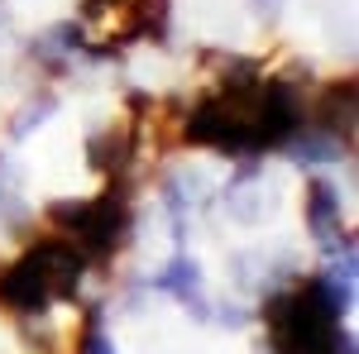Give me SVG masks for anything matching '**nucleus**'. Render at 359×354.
I'll list each match as a JSON object with an SVG mask.
<instances>
[{"mask_svg": "<svg viewBox=\"0 0 359 354\" xmlns=\"http://www.w3.org/2000/svg\"><path fill=\"white\" fill-rule=\"evenodd\" d=\"M306 225H311L316 245L326 249V254H340V249L355 245V240L345 235V220H340V191H335V182H326V177H316V182L306 187Z\"/></svg>", "mask_w": 359, "mask_h": 354, "instance_id": "3", "label": "nucleus"}, {"mask_svg": "<svg viewBox=\"0 0 359 354\" xmlns=\"http://www.w3.org/2000/svg\"><path fill=\"white\" fill-rule=\"evenodd\" d=\"M355 96H359V86L355 77H345V82H331L326 91H321V101L311 106V125L316 130H331L335 139H345L350 149H355Z\"/></svg>", "mask_w": 359, "mask_h": 354, "instance_id": "5", "label": "nucleus"}, {"mask_svg": "<svg viewBox=\"0 0 359 354\" xmlns=\"http://www.w3.org/2000/svg\"><path fill=\"white\" fill-rule=\"evenodd\" d=\"M48 220L72 240V245L86 254V264H106L115 259L130 230H135V211H130V191L120 177H111V187L91 201H53L48 206Z\"/></svg>", "mask_w": 359, "mask_h": 354, "instance_id": "1", "label": "nucleus"}, {"mask_svg": "<svg viewBox=\"0 0 359 354\" xmlns=\"http://www.w3.org/2000/svg\"><path fill=\"white\" fill-rule=\"evenodd\" d=\"M48 306H53V287H48L43 268L34 264V254L25 249L15 264L0 268V311H10V316H43Z\"/></svg>", "mask_w": 359, "mask_h": 354, "instance_id": "2", "label": "nucleus"}, {"mask_svg": "<svg viewBox=\"0 0 359 354\" xmlns=\"http://www.w3.org/2000/svg\"><path fill=\"white\" fill-rule=\"evenodd\" d=\"M77 354H115L111 335H106V330H101V306H86L82 335H77Z\"/></svg>", "mask_w": 359, "mask_h": 354, "instance_id": "8", "label": "nucleus"}, {"mask_svg": "<svg viewBox=\"0 0 359 354\" xmlns=\"http://www.w3.org/2000/svg\"><path fill=\"white\" fill-rule=\"evenodd\" d=\"M254 5V15H264V20H273L278 10H283V0H249Z\"/></svg>", "mask_w": 359, "mask_h": 354, "instance_id": "11", "label": "nucleus"}, {"mask_svg": "<svg viewBox=\"0 0 359 354\" xmlns=\"http://www.w3.org/2000/svg\"><path fill=\"white\" fill-rule=\"evenodd\" d=\"M287 149V158L302 168H316V163H340L345 154H350V144L345 139H335L331 130H316V125H302L297 135L283 144Z\"/></svg>", "mask_w": 359, "mask_h": 354, "instance_id": "6", "label": "nucleus"}, {"mask_svg": "<svg viewBox=\"0 0 359 354\" xmlns=\"http://www.w3.org/2000/svg\"><path fill=\"white\" fill-rule=\"evenodd\" d=\"M57 101L53 96H39V101H29L25 110H20V120H15V125H10V135L15 139H25L29 130H39V125H43V120H48V110H53Z\"/></svg>", "mask_w": 359, "mask_h": 354, "instance_id": "9", "label": "nucleus"}, {"mask_svg": "<svg viewBox=\"0 0 359 354\" xmlns=\"http://www.w3.org/2000/svg\"><path fill=\"white\" fill-rule=\"evenodd\" d=\"M211 321H221V326H245V311H240V306H221V311H211Z\"/></svg>", "mask_w": 359, "mask_h": 354, "instance_id": "10", "label": "nucleus"}, {"mask_svg": "<svg viewBox=\"0 0 359 354\" xmlns=\"http://www.w3.org/2000/svg\"><path fill=\"white\" fill-rule=\"evenodd\" d=\"M149 287H154V292H168V297H177L196 321H211V301H206V282H201L196 259L177 254L163 273H154V282H149Z\"/></svg>", "mask_w": 359, "mask_h": 354, "instance_id": "4", "label": "nucleus"}, {"mask_svg": "<svg viewBox=\"0 0 359 354\" xmlns=\"http://www.w3.org/2000/svg\"><path fill=\"white\" fill-rule=\"evenodd\" d=\"M130 154H135V135L130 130H96L86 139V163L101 177H120L130 168Z\"/></svg>", "mask_w": 359, "mask_h": 354, "instance_id": "7", "label": "nucleus"}]
</instances>
